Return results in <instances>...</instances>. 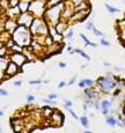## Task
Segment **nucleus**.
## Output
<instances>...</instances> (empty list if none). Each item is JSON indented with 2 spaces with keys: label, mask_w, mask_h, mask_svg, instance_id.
Segmentation results:
<instances>
[{
  "label": "nucleus",
  "mask_w": 125,
  "mask_h": 133,
  "mask_svg": "<svg viewBox=\"0 0 125 133\" xmlns=\"http://www.w3.org/2000/svg\"><path fill=\"white\" fill-rule=\"evenodd\" d=\"M100 43H101V45H103V46H110V43H109V41L104 39V38H102V37H101Z\"/></svg>",
  "instance_id": "34"
},
{
  "label": "nucleus",
  "mask_w": 125,
  "mask_h": 133,
  "mask_svg": "<svg viewBox=\"0 0 125 133\" xmlns=\"http://www.w3.org/2000/svg\"><path fill=\"white\" fill-rule=\"evenodd\" d=\"M86 28H87L88 30H93V28H94V24H93V22L91 21H89L87 24H86Z\"/></svg>",
  "instance_id": "36"
},
{
  "label": "nucleus",
  "mask_w": 125,
  "mask_h": 133,
  "mask_svg": "<svg viewBox=\"0 0 125 133\" xmlns=\"http://www.w3.org/2000/svg\"><path fill=\"white\" fill-rule=\"evenodd\" d=\"M9 63V57L8 56H4V57H0V70L5 71Z\"/></svg>",
  "instance_id": "16"
},
{
  "label": "nucleus",
  "mask_w": 125,
  "mask_h": 133,
  "mask_svg": "<svg viewBox=\"0 0 125 133\" xmlns=\"http://www.w3.org/2000/svg\"><path fill=\"white\" fill-rule=\"evenodd\" d=\"M25 98H27V102L28 103H32V102H35V96L34 95H31V94H29V95H27V97H25Z\"/></svg>",
  "instance_id": "32"
},
{
  "label": "nucleus",
  "mask_w": 125,
  "mask_h": 133,
  "mask_svg": "<svg viewBox=\"0 0 125 133\" xmlns=\"http://www.w3.org/2000/svg\"><path fill=\"white\" fill-rule=\"evenodd\" d=\"M74 82H75V76H74V78H73V79H71V81L67 83V85H68V86H72Z\"/></svg>",
  "instance_id": "43"
},
{
  "label": "nucleus",
  "mask_w": 125,
  "mask_h": 133,
  "mask_svg": "<svg viewBox=\"0 0 125 133\" xmlns=\"http://www.w3.org/2000/svg\"><path fill=\"white\" fill-rule=\"evenodd\" d=\"M80 38L83 41V42H85V44H86V45H88V46H93V48H96V46H97V44H95V43H91L90 41H89L88 38L86 37L83 34H80Z\"/></svg>",
  "instance_id": "21"
},
{
  "label": "nucleus",
  "mask_w": 125,
  "mask_h": 133,
  "mask_svg": "<svg viewBox=\"0 0 125 133\" xmlns=\"http://www.w3.org/2000/svg\"><path fill=\"white\" fill-rule=\"evenodd\" d=\"M65 86H66V82H65V81H60V82L58 83V88H64Z\"/></svg>",
  "instance_id": "39"
},
{
  "label": "nucleus",
  "mask_w": 125,
  "mask_h": 133,
  "mask_svg": "<svg viewBox=\"0 0 125 133\" xmlns=\"http://www.w3.org/2000/svg\"><path fill=\"white\" fill-rule=\"evenodd\" d=\"M118 79L113 73H107L104 76H100L96 81V86L98 87V90L101 93L109 94L113 93V90L116 88V82Z\"/></svg>",
  "instance_id": "3"
},
{
  "label": "nucleus",
  "mask_w": 125,
  "mask_h": 133,
  "mask_svg": "<svg viewBox=\"0 0 125 133\" xmlns=\"http://www.w3.org/2000/svg\"><path fill=\"white\" fill-rule=\"evenodd\" d=\"M11 7V4H9V0H0V8L4 9H8Z\"/></svg>",
  "instance_id": "25"
},
{
  "label": "nucleus",
  "mask_w": 125,
  "mask_h": 133,
  "mask_svg": "<svg viewBox=\"0 0 125 133\" xmlns=\"http://www.w3.org/2000/svg\"><path fill=\"white\" fill-rule=\"evenodd\" d=\"M19 8H20V11H21V13L28 12V9H29V1H27V0H20Z\"/></svg>",
  "instance_id": "17"
},
{
  "label": "nucleus",
  "mask_w": 125,
  "mask_h": 133,
  "mask_svg": "<svg viewBox=\"0 0 125 133\" xmlns=\"http://www.w3.org/2000/svg\"><path fill=\"white\" fill-rule=\"evenodd\" d=\"M90 13V8L83 9V11H74L72 13V15L68 19V22H74V23H79V22L85 21L88 17V14Z\"/></svg>",
  "instance_id": "6"
},
{
  "label": "nucleus",
  "mask_w": 125,
  "mask_h": 133,
  "mask_svg": "<svg viewBox=\"0 0 125 133\" xmlns=\"http://www.w3.org/2000/svg\"><path fill=\"white\" fill-rule=\"evenodd\" d=\"M79 119H80V123H81V125H82L83 127H88V125H89L88 117H86V116H81Z\"/></svg>",
  "instance_id": "27"
},
{
  "label": "nucleus",
  "mask_w": 125,
  "mask_h": 133,
  "mask_svg": "<svg viewBox=\"0 0 125 133\" xmlns=\"http://www.w3.org/2000/svg\"><path fill=\"white\" fill-rule=\"evenodd\" d=\"M12 38L14 39L15 43L22 45V46H29L30 43L32 41V35L31 31L28 27L25 25H17L16 29L14 30V32L12 34Z\"/></svg>",
  "instance_id": "2"
},
{
  "label": "nucleus",
  "mask_w": 125,
  "mask_h": 133,
  "mask_svg": "<svg viewBox=\"0 0 125 133\" xmlns=\"http://www.w3.org/2000/svg\"><path fill=\"white\" fill-rule=\"evenodd\" d=\"M34 17L35 16L29 11H28V12H22V13H20V15L16 17L17 24L25 25V27L29 28L30 24H31V22H32V20H34Z\"/></svg>",
  "instance_id": "8"
},
{
  "label": "nucleus",
  "mask_w": 125,
  "mask_h": 133,
  "mask_svg": "<svg viewBox=\"0 0 125 133\" xmlns=\"http://www.w3.org/2000/svg\"><path fill=\"white\" fill-rule=\"evenodd\" d=\"M124 45H125V42H124Z\"/></svg>",
  "instance_id": "52"
},
{
  "label": "nucleus",
  "mask_w": 125,
  "mask_h": 133,
  "mask_svg": "<svg viewBox=\"0 0 125 133\" xmlns=\"http://www.w3.org/2000/svg\"><path fill=\"white\" fill-rule=\"evenodd\" d=\"M111 104H113V101H109V99H102L100 102V109L104 110V109H110Z\"/></svg>",
  "instance_id": "18"
},
{
  "label": "nucleus",
  "mask_w": 125,
  "mask_h": 133,
  "mask_svg": "<svg viewBox=\"0 0 125 133\" xmlns=\"http://www.w3.org/2000/svg\"><path fill=\"white\" fill-rule=\"evenodd\" d=\"M20 72H21V67H19V66H17L15 63H13V61L9 60L8 65H7L6 70H5V73H6V79L13 78V76L16 75V74H19Z\"/></svg>",
  "instance_id": "10"
},
{
  "label": "nucleus",
  "mask_w": 125,
  "mask_h": 133,
  "mask_svg": "<svg viewBox=\"0 0 125 133\" xmlns=\"http://www.w3.org/2000/svg\"><path fill=\"white\" fill-rule=\"evenodd\" d=\"M83 94H85L86 99H98V97H100V90H96V89L90 88V87H87V89H85Z\"/></svg>",
  "instance_id": "13"
},
{
  "label": "nucleus",
  "mask_w": 125,
  "mask_h": 133,
  "mask_svg": "<svg viewBox=\"0 0 125 133\" xmlns=\"http://www.w3.org/2000/svg\"><path fill=\"white\" fill-rule=\"evenodd\" d=\"M64 114H62V112L59 111V110L55 109V111H53L52 116L50 117V125L52 127H60L63 126L64 124Z\"/></svg>",
  "instance_id": "9"
},
{
  "label": "nucleus",
  "mask_w": 125,
  "mask_h": 133,
  "mask_svg": "<svg viewBox=\"0 0 125 133\" xmlns=\"http://www.w3.org/2000/svg\"><path fill=\"white\" fill-rule=\"evenodd\" d=\"M58 66H59L60 68H65L66 67V64L64 63V61H59V63H58Z\"/></svg>",
  "instance_id": "40"
},
{
  "label": "nucleus",
  "mask_w": 125,
  "mask_h": 133,
  "mask_svg": "<svg viewBox=\"0 0 125 133\" xmlns=\"http://www.w3.org/2000/svg\"><path fill=\"white\" fill-rule=\"evenodd\" d=\"M47 1L45 0H31L29 2V11L35 17H42L47 9Z\"/></svg>",
  "instance_id": "5"
},
{
  "label": "nucleus",
  "mask_w": 125,
  "mask_h": 133,
  "mask_svg": "<svg viewBox=\"0 0 125 133\" xmlns=\"http://www.w3.org/2000/svg\"><path fill=\"white\" fill-rule=\"evenodd\" d=\"M15 87H21L22 85H23V82H22L21 80H19V81H14V83H13Z\"/></svg>",
  "instance_id": "38"
},
{
  "label": "nucleus",
  "mask_w": 125,
  "mask_h": 133,
  "mask_svg": "<svg viewBox=\"0 0 125 133\" xmlns=\"http://www.w3.org/2000/svg\"><path fill=\"white\" fill-rule=\"evenodd\" d=\"M17 25H19V24H17L16 19L7 16L6 20H5V22H4V30L8 31L9 34H13V32H14V30L16 29Z\"/></svg>",
  "instance_id": "11"
},
{
  "label": "nucleus",
  "mask_w": 125,
  "mask_h": 133,
  "mask_svg": "<svg viewBox=\"0 0 125 133\" xmlns=\"http://www.w3.org/2000/svg\"><path fill=\"white\" fill-rule=\"evenodd\" d=\"M43 81L42 80H30L29 81V85H31V86H38V85H41Z\"/></svg>",
  "instance_id": "33"
},
{
  "label": "nucleus",
  "mask_w": 125,
  "mask_h": 133,
  "mask_svg": "<svg viewBox=\"0 0 125 133\" xmlns=\"http://www.w3.org/2000/svg\"><path fill=\"white\" fill-rule=\"evenodd\" d=\"M4 116V111H1V110H0V117H2Z\"/></svg>",
  "instance_id": "48"
},
{
  "label": "nucleus",
  "mask_w": 125,
  "mask_h": 133,
  "mask_svg": "<svg viewBox=\"0 0 125 133\" xmlns=\"http://www.w3.org/2000/svg\"><path fill=\"white\" fill-rule=\"evenodd\" d=\"M4 45H5V44H4V43H2V41L0 39V48H1V46H4Z\"/></svg>",
  "instance_id": "47"
},
{
  "label": "nucleus",
  "mask_w": 125,
  "mask_h": 133,
  "mask_svg": "<svg viewBox=\"0 0 125 133\" xmlns=\"http://www.w3.org/2000/svg\"><path fill=\"white\" fill-rule=\"evenodd\" d=\"M73 105V103H72V101H70V99H64V107H72Z\"/></svg>",
  "instance_id": "35"
},
{
  "label": "nucleus",
  "mask_w": 125,
  "mask_h": 133,
  "mask_svg": "<svg viewBox=\"0 0 125 133\" xmlns=\"http://www.w3.org/2000/svg\"><path fill=\"white\" fill-rule=\"evenodd\" d=\"M64 8H65V1H62L57 5H53V6L47 7L44 15L42 17L49 25H55L62 19V12Z\"/></svg>",
  "instance_id": "1"
},
{
  "label": "nucleus",
  "mask_w": 125,
  "mask_h": 133,
  "mask_svg": "<svg viewBox=\"0 0 125 133\" xmlns=\"http://www.w3.org/2000/svg\"><path fill=\"white\" fill-rule=\"evenodd\" d=\"M9 53V50L6 48V45L0 48V57H4V56H8Z\"/></svg>",
  "instance_id": "28"
},
{
  "label": "nucleus",
  "mask_w": 125,
  "mask_h": 133,
  "mask_svg": "<svg viewBox=\"0 0 125 133\" xmlns=\"http://www.w3.org/2000/svg\"><path fill=\"white\" fill-rule=\"evenodd\" d=\"M103 65H104V66H107V67H110V66H111V64H110V63H108V61H104V63H103Z\"/></svg>",
  "instance_id": "46"
},
{
  "label": "nucleus",
  "mask_w": 125,
  "mask_h": 133,
  "mask_svg": "<svg viewBox=\"0 0 125 133\" xmlns=\"http://www.w3.org/2000/svg\"><path fill=\"white\" fill-rule=\"evenodd\" d=\"M73 36H74V30H73V28H68L67 31L64 34V38H66V39H72Z\"/></svg>",
  "instance_id": "22"
},
{
  "label": "nucleus",
  "mask_w": 125,
  "mask_h": 133,
  "mask_svg": "<svg viewBox=\"0 0 125 133\" xmlns=\"http://www.w3.org/2000/svg\"><path fill=\"white\" fill-rule=\"evenodd\" d=\"M45 1H47V2H48V1H49V0H45Z\"/></svg>",
  "instance_id": "51"
},
{
  "label": "nucleus",
  "mask_w": 125,
  "mask_h": 133,
  "mask_svg": "<svg viewBox=\"0 0 125 133\" xmlns=\"http://www.w3.org/2000/svg\"><path fill=\"white\" fill-rule=\"evenodd\" d=\"M83 82H85V85H86V88H87V87H91V86L95 85L94 80H91V79H83Z\"/></svg>",
  "instance_id": "30"
},
{
  "label": "nucleus",
  "mask_w": 125,
  "mask_h": 133,
  "mask_svg": "<svg viewBox=\"0 0 125 133\" xmlns=\"http://www.w3.org/2000/svg\"><path fill=\"white\" fill-rule=\"evenodd\" d=\"M8 57H9V60L15 63L19 67H22L25 63H28V59L24 56L23 52H11V51H9Z\"/></svg>",
  "instance_id": "7"
},
{
  "label": "nucleus",
  "mask_w": 125,
  "mask_h": 133,
  "mask_svg": "<svg viewBox=\"0 0 125 133\" xmlns=\"http://www.w3.org/2000/svg\"><path fill=\"white\" fill-rule=\"evenodd\" d=\"M74 52L78 53V55H80L81 57H83L86 60H90V57H89V56L83 50H81V49H74Z\"/></svg>",
  "instance_id": "23"
},
{
  "label": "nucleus",
  "mask_w": 125,
  "mask_h": 133,
  "mask_svg": "<svg viewBox=\"0 0 125 133\" xmlns=\"http://www.w3.org/2000/svg\"><path fill=\"white\" fill-rule=\"evenodd\" d=\"M9 51H11V52H23V46L17 44V43H14L13 46L9 49Z\"/></svg>",
  "instance_id": "20"
},
{
  "label": "nucleus",
  "mask_w": 125,
  "mask_h": 133,
  "mask_svg": "<svg viewBox=\"0 0 125 133\" xmlns=\"http://www.w3.org/2000/svg\"><path fill=\"white\" fill-rule=\"evenodd\" d=\"M115 70H116V71H118V72H125V70H124V68L117 67V66H116V67H115Z\"/></svg>",
  "instance_id": "44"
},
{
  "label": "nucleus",
  "mask_w": 125,
  "mask_h": 133,
  "mask_svg": "<svg viewBox=\"0 0 125 133\" xmlns=\"http://www.w3.org/2000/svg\"><path fill=\"white\" fill-rule=\"evenodd\" d=\"M104 6H106L107 11H108L109 13H110V14H115V13H119V9H118V8H115V7L110 6V5L106 4V5H104Z\"/></svg>",
  "instance_id": "26"
},
{
  "label": "nucleus",
  "mask_w": 125,
  "mask_h": 133,
  "mask_svg": "<svg viewBox=\"0 0 125 133\" xmlns=\"http://www.w3.org/2000/svg\"><path fill=\"white\" fill-rule=\"evenodd\" d=\"M64 108H65L66 110H67V111H68V112H70V114H71V116H72V117H73V118H74V119H79L78 115H76V114H75V112H74V111H73V110H72V109H71V107H64Z\"/></svg>",
  "instance_id": "29"
},
{
  "label": "nucleus",
  "mask_w": 125,
  "mask_h": 133,
  "mask_svg": "<svg viewBox=\"0 0 125 133\" xmlns=\"http://www.w3.org/2000/svg\"><path fill=\"white\" fill-rule=\"evenodd\" d=\"M29 29L32 36H40V35L47 36L49 34V24L44 21L43 17H34Z\"/></svg>",
  "instance_id": "4"
},
{
  "label": "nucleus",
  "mask_w": 125,
  "mask_h": 133,
  "mask_svg": "<svg viewBox=\"0 0 125 133\" xmlns=\"http://www.w3.org/2000/svg\"><path fill=\"white\" fill-rule=\"evenodd\" d=\"M1 131H2V130H1V127H0V132H1Z\"/></svg>",
  "instance_id": "49"
},
{
  "label": "nucleus",
  "mask_w": 125,
  "mask_h": 133,
  "mask_svg": "<svg viewBox=\"0 0 125 133\" xmlns=\"http://www.w3.org/2000/svg\"><path fill=\"white\" fill-rule=\"evenodd\" d=\"M106 123L109 125V126H116L117 125V119L115 118L114 116H107Z\"/></svg>",
  "instance_id": "19"
},
{
  "label": "nucleus",
  "mask_w": 125,
  "mask_h": 133,
  "mask_svg": "<svg viewBox=\"0 0 125 133\" xmlns=\"http://www.w3.org/2000/svg\"><path fill=\"white\" fill-rule=\"evenodd\" d=\"M102 114H103L104 116H108V114H109V109H104V110H102Z\"/></svg>",
  "instance_id": "42"
},
{
  "label": "nucleus",
  "mask_w": 125,
  "mask_h": 133,
  "mask_svg": "<svg viewBox=\"0 0 125 133\" xmlns=\"http://www.w3.org/2000/svg\"><path fill=\"white\" fill-rule=\"evenodd\" d=\"M55 28H56V30H57L59 34L64 35L66 31H67L68 28H70V22H68V20L60 19L59 21H58L57 23L55 24Z\"/></svg>",
  "instance_id": "12"
},
{
  "label": "nucleus",
  "mask_w": 125,
  "mask_h": 133,
  "mask_svg": "<svg viewBox=\"0 0 125 133\" xmlns=\"http://www.w3.org/2000/svg\"><path fill=\"white\" fill-rule=\"evenodd\" d=\"M78 86L80 87V88H86V85H85V82H83V80H81L80 82L78 83Z\"/></svg>",
  "instance_id": "41"
},
{
  "label": "nucleus",
  "mask_w": 125,
  "mask_h": 133,
  "mask_svg": "<svg viewBox=\"0 0 125 133\" xmlns=\"http://www.w3.org/2000/svg\"><path fill=\"white\" fill-rule=\"evenodd\" d=\"M27 1H29V2H30V1H31V0H27Z\"/></svg>",
  "instance_id": "50"
},
{
  "label": "nucleus",
  "mask_w": 125,
  "mask_h": 133,
  "mask_svg": "<svg viewBox=\"0 0 125 133\" xmlns=\"http://www.w3.org/2000/svg\"><path fill=\"white\" fill-rule=\"evenodd\" d=\"M49 35L53 38L55 43H63V38H64V35L59 34V32L56 30L55 25H49Z\"/></svg>",
  "instance_id": "14"
},
{
  "label": "nucleus",
  "mask_w": 125,
  "mask_h": 133,
  "mask_svg": "<svg viewBox=\"0 0 125 133\" xmlns=\"http://www.w3.org/2000/svg\"><path fill=\"white\" fill-rule=\"evenodd\" d=\"M48 97H49L50 99H56L58 97V95L56 93H51V94H49V95H48Z\"/></svg>",
  "instance_id": "37"
},
{
  "label": "nucleus",
  "mask_w": 125,
  "mask_h": 133,
  "mask_svg": "<svg viewBox=\"0 0 125 133\" xmlns=\"http://www.w3.org/2000/svg\"><path fill=\"white\" fill-rule=\"evenodd\" d=\"M88 107H89V105H88L87 103H85V104H83V111H85V112L88 110Z\"/></svg>",
  "instance_id": "45"
},
{
  "label": "nucleus",
  "mask_w": 125,
  "mask_h": 133,
  "mask_svg": "<svg viewBox=\"0 0 125 133\" xmlns=\"http://www.w3.org/2000/svg\"><path fill=\"white\" fill-rule=\"evenodd\" d=\"M43 115H44V117L45 118H50L51 116H52V114H53V111H55V108H51V105H44L43 107Z\"/></svg>",
  "instance_id": "15"
},
{
  "label": "nucleus",
  "mask_w": 125,
  "mask_h": 133,
  "mask_svg": "<svg viewBox=\"0 0 125 133\" xmlns=\"http://www.w3.org/2000/svg\"><path fill=\"white\" fill-rule=\"evenodd\" d=\"M91 31H93V32H94V35H95V36H97V37H102V36H103V32H102L101 30L96 29L95 27L93 28V30H91Z\"/></svg>",
  "instance_id": "31"
},
{
  "label": "nucleus",
  "mask_w": 125,
  "mask_h": 133,
  "mask_svg": "<svg viewBox=\"0 0 125 133\" xmlns=\"http://www.w3.org/2000/svg\"><path fill=\"white\" fill-rule=\"evenodd\" d=\"M42 102L45 104H49L51 107H57V104H58L56 99H50L49 97H48V98H42Z\"/></svg>",
  "instance_id": "24"
}]
</instances>
